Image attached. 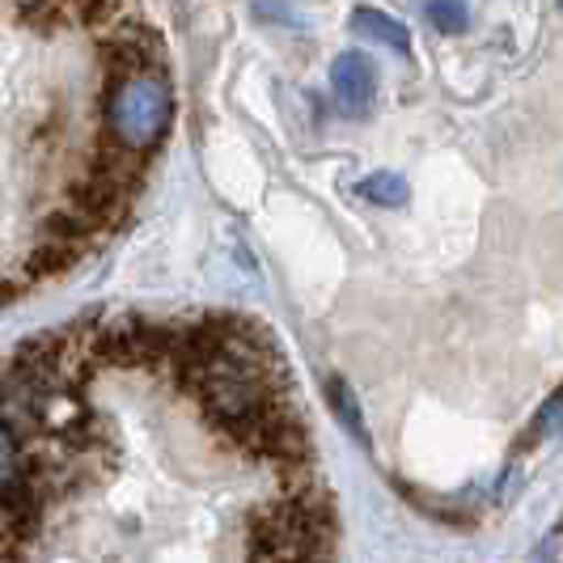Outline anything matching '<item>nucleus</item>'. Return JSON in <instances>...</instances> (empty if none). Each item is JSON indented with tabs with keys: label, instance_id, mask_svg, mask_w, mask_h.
<instances>
[{
	"label": "nucleus",
	"instance_id": "obj_9",
	"mask_svg": "<svg viewBox=\"0 0 563 563\" xmlns=\"http://www.w3.org/2000/svg\"><path fill=\"white\" fill-rule=\"evenodd\" d=\"M18 475V445H13V437L0 428V487Z\"/></svg>",
	"mask_w": 563,
	"mask_h": 563
},
{
	"label": "nucleus",
	"instance_id": "obj_1",
	"mask_svg": "<svg viewBox=\"0 0 563 563\" xmlns=\"http://www.w3.org/2000/svg\"><path fill=\"white\" fill-rule=\"evenodd\" d=\"M169 111H174V98H169V85L157 73H128V77H119L111 89V102H107L111 141L132 148V153H148L153 144L166 136Z\"/></svg>",
	"mask_w": 563,
	"mask_h": 563
},
{
	"label": "nucleus",
	"instance_id": "obj_7",
	"mask_svg": "<svg viewBox=\"0 0 563 563\" xmlns=\"http://www.w3.org/2000/svg\"><path fill=\"white\" fill-rule=\"evenodd\" d=\"M428 22L437 30H445V34H457V30H466V4L462 0H432L428 4Z\"/></svg>",
	"mask_w": 563,
	"mask_h": 563
},
{
	"label": "nucleus",
	"instance_id": "obj_5",
	"mask_svg": "<svg viewBox=\"0 0 563 563\" xmlns=\"http://www.w3.org/2000/svg\"><path fill=\"white\" fill-rule=\"evenodd\" d=\"M368 203H382V208H402L407 196H411V187H407V178L395 174V169H377V174H368L361 178V187H356Z\"/></svg>",
	"mask_w": 563,
	"mask_h": 563
},
{
	"label": "nucleus",
	"instance_id": "obj_2",
	"mask_svg": "<svg viewBox=\"0 0 563 563\" xmlns=\"http://www.w3.org/2000/svg\"><path fill=\"white\" fill-rule=\"evenodd\" d=\"M331 89H335L339 111L347 119H361V114H368L373 93H377V68L361 52H343L331 68Z\"/></svg>",
	"mask_w": 563,
	"mask_h": 563
},
{
	"label": "nucleus",
	"instance_id": "obj_8",
	"mask_svg": "<svg viewBox=\"0 0 563 563\" xmlns=\"http://www.w3.org/2000/svg\"><path fill=\"white\" fill-rule=\"evenodd\" d=\"M555 428H560V395L547 398V407H542V416H538V420L530 423V437L521 441V450H530L534 441H542V437H551Z\"/></svg>",
	"mask_w": 563,
	"mask_h": 563
},
{
	"label": "nucleus",
	"instance_id": "obj_6",
	"mask_svg": "<svg viewBox=\"0 0 563 563\" xmlns=\"http://www.w3.org/2000/svg\"><path fill=\"white\" fill-rule=\"evenodd\" d=\"M327 395H331V411L339 416V423H343L356 441H368L365 420H361V402L352 395V386H347L343 377H331V382H327Z\"/></svg>",
	"mask_w": 563,
	"mask_h": 563
},
{
	"label": "nucleus",
	"instance_id": "obj_3",
	"mask_svg": "<svg viewBox=\"0 0 563 563\" xmlns=\"http://www.w3.org/2000/svg\"><path fill=\"white\" fill-rule=\"evenodd\" d=\"M352 26L361 30L365 38H373V43H382V47H390V52H411V34H407V26L402 22H395L390 13H382V9H356L352 13Z\"/></svg>",
	"mask_w": 563,
	"mask_h": 563
},
{
	"label": "nucleus",
	"instance_id": "obj_10",
	"mask_svg": "<svg viewBox=\"0 0 563 563\" xmlns=\"http://www.w3.org/2000/svg\"><path fill=\"white\" fill-rule=\"evenodd\" d=\"M542 563H560V530H551L547 534V547H542V555H538Z\"/></svg>",
	"mask_w": 563,
	"mask_h": 563
},
{
	"label": "nucleus",
	"instance_id": "obj_4",
	"mask_svg": "<svg viewBox=\"0 0 563 563\" xmlns=\"http://www.w3.org/2000/svg\"><path fill=\"white\" fill-rule=\"evenodd\" d=\"M77 258H81V251H77V246L56 242V238H43V242L34 246V254H30L26 272H30V280H52V276H64V272H68Z\"/></svg>",
	"mask_w": 563,
	"mask_h": 563
}]
</instances>
